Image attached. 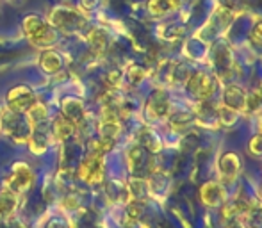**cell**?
I'll return each instance as SVG.
<instances>
[{"label": "cell", "mask_w": 262, "mask_h": 228, "mask_svg": "<svg viewBox=\"0 0 262 228\" xmlns=\"http://www.w3.org/2000/svg\"><path fill=\"white\" fill-rule=\"evenodd\" d=\"M24 32L29 43L39 49H50L57 41V31L39 14H27L24 18Z\"/></svg>", "instance_id": "obj_1"}, {"label": "cell", "mask_w": 262, "mask_h": 228, "mask_svg": "<svg viewBox=\"0 0 262 228\" xmlns=\"http://www.w3.org/2000/svg\"><path fill=\"white\" fill-rule=\"evenodd\" d=\"M49 24L52 25L55 31L73 34V32H79L80 29L86 25V16H84L80 11L73 9V7L57 6L52 13H50Z\"/></svg>", "instance_id": "obj_2"}, {"label": "cell", "mask_w": 262, "mask_h": 228, "mask_svg": "<svg viewBox=\"0 0 262 228\" xmlns=\"http://www.w3.org/2000/svg\"><path fill=\"white\" fill-rule=\"evenodd\" d=\"M0 128L4 130V134L11 139L13 143L24 145L31 138V127H29L27 120L24 114H14L11 111H6L2 114V123Z\"/></svg>", "instance_id": "obj_3"}, {"label": "cell", "mask_w": 262, "mask_h": 228, "mask_svg": "<svg viewBox=\"0 0 262 228\" xmlns=\"http://www.w3.org/2000/svg\"><path fill=\"white\" fill-rule=\"evenodd\" d=\"M77 175L84 184L98 186L104 180V155L97 152H90L80 161Z\"/></svg>", "instance_id": "obj_4"}, {"label": "cell", "mask_w": 262, "mask_h": 228, "mask_svg": "<svg viewBox=\"0 0 262 228\" xmlns=\"http://www.w3.org/2000/svg\"><path fill=\"white\" fill-rule=\"evenodd\" d=\"M186 87L191 95L198 98V102H205L210 100L216 93V80L205 72H194L187 77Z\"/></svg>", "instance_id": "obj_5"}, {"label": "cell", "mask_w": 262, "mask_h": 228, "mask_svg": "<svg viewBox=\"0 0 262 228\" xmlns=\"http://www.w3.org/2000/svg\"><path fill=\"white\" fill-rule=\"evenodd\" d=\"M34 102H36V95L29 86H14L6 95L7 111L14 114H25Z\"/></svg>", "instance_id": "obj_6"}, {"label": "cell", "mask_w": 262, "mask_h": 228, "mask_svg": "<svg viewBox=\"0 0 262 228\" xmlns=\"http://www.w3.org/2000/svg\"><path fill=\"white\" fill-rule=\"evenodd\" d=\"M32 184H34V173L31 166L27 163H16L6 178V189L13 191L14 194H20L32 187Z\"/></svg>", "instance_id": "obj_7"}, {"label": "cell", "mask_w": 262, "mask_h": 228, "mask_svg": "<svg viewBox=\"0 0 262 228\" xmlns=\"http://www.w3.org/2000/svg\"><path fill=\"white\" fill-rule=\"evenodd\" d=\"M169 98L166 95V91L162 89H156L150 98L146 100V105H145V112L148 116V120H162V118H168L169 116Z\"/></svg>", "instance_id": "obj_8"}, {"label": "cell", "mask_w": 262, "mask_h": 228, "mask_svg": "<svg viewBox=\"0 0 262 228\" xmlns=\"http://www.w3.org/2000/svg\"><path fill=\"white\" fill-rule=\"evenodd\" d=\"M61 116L64 120H68L73 127H79L84 120H86V109H84V104L75 97H66L64 100L61 102Z\"/></svg>", "instance_id": "obj_9"}, {"label": "cell", "mask_w": 262, "mask_h": 228, "mask_svg": "<svg viewBox=\"0 0 262 228\" xmlns=\"http://www.w3.org/2000/svg\"><path fill=\"white\" fill-rule=\"evenodd\" d=\"M217 171L223 182H234L237 178L239 171H241V159H239L237 153L227 152L220 157L217 161Z\"/></svg>", "instance_id": "obj_10"}, {"label": "cell", "mask_w": 262, "mask_h": 228, "mask_svg": "<svg viewBox=\"0 0 262 228\" xmlns=\"http://www.w3.org/2000/svg\"><path fill=\"white\" fill-rule=\"evenodd\" d=\"M200 200L207 207H217L225 201V189L217 182H207L200 187Z\"/></svg>", "instance_id": "obj_11"}, {"label": "cell", "mask_w": 262, "mask_h": 228, "mask_svg": "<svg viewBox=\"0 0 262 228\" xmlns=\"http://www.w3.org/2000/svg\"><path fill=\"white\" fill-rule=\"evenodd\" d=\"M223 105L235 112L246 109V93L239 86H227L223 91Z\"/></svg>", "instance_id": "obj_12"}, {"label": "cell", "mask_w": 262, "mask_h": 228, "mask_svg": "<svg viewBox=\"0 0 262 228\" xmlns=\"http://www.w3.org/2000/svg\"><path fill=\"white\" fill-rule=\"evenodd\" d=\"M24 116H25V120H27L31 130H34V128H38V127H43V123H45L47 118H49V109H47L45 104L36 100L34 104L27 109V112H25Z\"/></svg>", "instance_id": "obj_13"}, {"label": "cell", "mask_w": 262, "mask_h": 228, "mask_svg": "<svg viewBox=\"0 0 262 228\" xmlns=\"http://www.w3.org/2000/svg\"><path fill=\"white\" fill-rule=\"evenodd\" d=\"M39 68L47 73V75H55L62 70V56L55 50L47 49L39 57Z\"/></svg>", "instance_id": "obj_14"}, {"label": "cell", "mask_w": 262, "mask_h": 228, "mask_svg": "<svg viewBox=\"0 0 262 228\" xmlns=\"http://www.w3.org/2000/svg\"><path fill=\"white\" fill-rule=\"evenodd\" d=\"M128 170L132 173H138L141 170H145V168H150L152 166V159H148L145 153V148H143L141 145H136L130 148V152H128Z\"/></svg>", "instance_id": "obj_15"}, {"label": "cell", "mask_w": 262, "mask_h": 228, "mask_svg": "<svg viewBox=\"0 0 262 228\" xmlns=\"http://www.w3.org/2000/svg\"><path fill=\"white\" fill-rule=\"evenodd\" d=\"M50 130H52V135H54L55 141H57V143H66L73 135L75 127H73L68 120H64L62 116H55L54 121H52V128H50Z\"/></svg>", "instance_id": "obj_16"}, {"label": "cell", "mask_w": 262, "mask_h": 228, "mask_svg": "<svg viewBox=\"0 0 262 228\" xmlns=\"http://www.w3.org/2000/svg\"><path fill=\"white\" fill-rule=\"evenodd\" d=\"M182 4V0H150L148 13L152 16H166L168 13L177 11Z\"/></svg>", "instance_id": "obj_17"}, {"label": "cell", "mask_w": 262, "mask_h": 228, "mask_svg": "<svg viewBox=\"0 0 262 228\" xmlns=\"http://www.w3.org/2000/svg\"><path fill=\"white\" fill-rule=\"evenodd\" d=\"M18 205V194H14L13 191L4 187L0 191V219H6L16 211Z\"/></svg>", "instance_id": "obj_18"}, {"label": "cell", "mask_w": 262, "mask_h": 228, "mask_svg": "<svg viewBox=\"0 0 262 228\" xmlns=\"http://www.w3.org/2000/svg\"><path fill=\"white\" fill-rule=\"evenodd\" d=\"M214 64H216V68L221 73L228 72V66L232 64V56H230V50L225 45H217L214 49Z\"/></svg>", "instance_id": "obj_19"}, {"label": "cell", "mask_w": 262, "mask_h": 228, "mask_svg": "<svg viewBox=\"0 0 262 228\" xmlns=\"http://www.w3.org/2000/svg\"><path fill=\"white\" fill-rule=\"evenodd\" d=\"M88 43H90L91 50H95L97 54L104 52L105 47H107V36L104 31L100 29H93V31L88 34Z\"/></svg>", "instance_id": "obj_20"}, {"label": "cell", "mask_w": 262, "mask_h": 228, "mask_svg": "<svg viewBox=\"0 0 262 228\" xmlns=\"http://www.w3.org/2000/svg\"><path fill=\"white\" fill-rule=\"evenodd\" d=\"M193 123H194V118L189 112H177L169 120V125H171L173 130H187Z\"/></svg>", "instance_id": "obj_21"}, {"label": "cell", "mask_w": 262, "mask_h": 228, "mask_svg": "<svg viewBox=\"0 0 262 228\" xmlns=\"http://www.w3.org/2000/svg\"><path fill=\"white\" fill-rule=\"evenodd\" d=\"M139 143H141L143 148L148 150V152H152V153H156L161 150V141H159L156 132H152V130H143Z\"/></svg>", "instance_id": "obj_22"}, {"label": "cell", "mask_w": 262, "mask_h": 228, "mask_svg": "<svg viewBox=\"0 0 262 228\" xmlns=\"http://www.w3.org/2000/svg\"><path fill=\"white\" fill-rule=\"evenodd\" d=\"M237 116H239V112L232 111V109L225 107V105H221V107L217 109V118H220V121L225 127H232V125L237 121Z\"/></svg>", "instance_id": "obj_23"}, {"label": "cell", "mask_w": 262, "mask_h": 228, "mask_svg": "<svg viewBox=\"0 0 262 228\" xmlns=\"http://www.w3.org/2000/svg\"><path fill=\"white\" fill-rule=\"evenodd\" d=\"M145 75H146V72L141 68V66H130L127 72V80L132 84V86H138V84L143 82Z\"/></svg>", "instance_id": "obj_24"}, {"label": "cell", "mask_w": 262, "mask_h": 228, "mask_svg": "<svg viewBox=\"0 0 262 228\" xmlns=\"http://www.w3.org/2000/svg\"><path fill=\"white\" fill-rule=\"evenodd\" d=\"M250 153L255 157H260L262 155V134L255 135V138H252V141H250Z\"/></svg>", "instance_id": "obj_25"}, {"label": "cell", "mask_w": 262, "mask_h": 228, "mask_svg": "<svg viewBox=\"0 0 262 228\" xmlns=\"http://www.w3.org/2000/svg\"><path fill=\"white\" fill-rule=\"evenodd\" d=\"M250 39H252L255 45H262V21L255 24V27L252 29V34H250Z\"/></svg>", "instance_id": "obj_26"}, {"label": "cell", "mask_w": 262, "mask_h": 228, "mask_svg": "<svg viewBox=\"0 0 262 228\" xmlns=\"http://www.w3.org/2000/svg\"><path fill=\"white\" fill-rule=\"evenodd\" d=\"M98 4V0H82V7H84V11H91L95 6Z\"/></svg>", "instance_id": "obj_27"}, {"label": "cell", "mask_w": 262, "mask_h": 228, "mask_svg": "<svg viewBox=\"0 0 262 228\" xmlns=\"http://www.w3.org/2000/svg\"><path fill=\"white\" fill-rule=\"evenodd\" d=\"M225 228H245V226H243V223H239L237 219H234V221H230Z\"/></svg>", "instance_id": "obj_28"}, {"label": "cell", "mask_w": 262, "mask_h": 228, "mask_svg": "<svg viewBox=\"0 0 262 228\" xmlns=\"http://www.w3.org/2000/svg\"><path fill=\"white\" fill-rule=\"evenodd\" d=\"M2 114H4V111L0 109V123H2Z\"/></svg>", "instance_id": "obj_29"}]
</instances>
